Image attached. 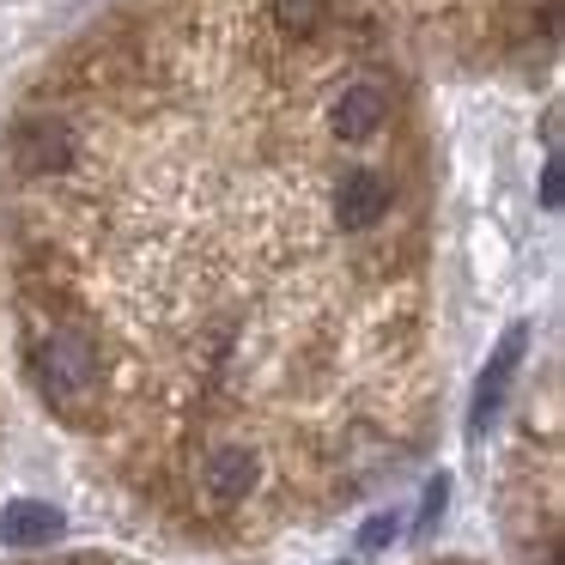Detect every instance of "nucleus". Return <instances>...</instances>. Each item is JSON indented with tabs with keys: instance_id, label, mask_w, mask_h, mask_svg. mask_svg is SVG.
Wrapping results in <instances>:
<instances>
[{
	"instance_id": "423d86ee",
	"label": "nucleus",
	"mask_w": 565,
	"mask_h": 565,
	"mask_svg": "<svg viewBox=\"0 0 565 565\" xmlns=\"http://www.w3.org/2000/svg\"><path fill=\"white\" fill-rule=\"evenodd\" d=\"M377 128H383V92L377 86L341 92V104H334V135L341 140H371Z\"/></svg>"
},
{
	"instance_id": "f257e3e1",
	"label": "nucleus",
	"mask_w": 565,
	"mask_h": 565,
	"mask_svg": "<svg viewBox=\"0 0 565 565\" xmlns=\"http://www.w3.org/2000/svg\"><path fill=\"white\" fill-rule=\"evenodd\" d=\"M523 353H529V322H511L504 341H499V353L487 359V371H480L475 407H468V431H475V438L499 419V407H504V395H511V377H516V365H523Z\"/></svg>"
},
{
	"instance_id": "f03ea898",
	"label": "nucleus",
	"mask_w": 565,
	"mask_h": 565,
	"mask_svg": "<svg viewBox=\"0 0 565 565\" xmlns=\"http://www.w3.org/2000/svg\"><path fill=\"white\" fill-rule=\"evenodd\" d=\"M13 159L25 164L31 177L67 171V164H74V135H67L62 122H19V135H13Z\"/></svg>"
},
{
	"instance_id": "9b49d317",
	"label": "nucleus",
	"mask_w": 565,
	"mask_h": 565,
	"mask_svg": "<svg viewBox=\"0 0 565 565\" xmlns=\"http://www.w3.org/2000/svg\"><path fill=\"white\" fill-rule=\"evenodd\" d=\"M559 195H565V183H559V159H547V171H541V207H559Z\"/></svg>"
},
{
	"instance_id": "0eeeda50",
	"label": "nucleus",
	"mask_w": 565,
	"mask_h": 565,
	"mask_svg": "<svg viewBox=\"0 0 565 565\" xmlns=\"http://www.w3.org/2000/svg\"><path fill=\"white\" fill-rule=\"evenodd\" d=\"M249 487H256V456H249V450H220L207 462V492L220 504H237Z\"/></svg>"
},
{
	"instance_id": "20e7f679",
	"label": "nucleus",
	"mask_w": 565,
	"mask_h": 565,
	"mask_svg": "<svg viewBox=\"0 0 565 565\" xmlns=\"http://www.w3.org/2000/svg\"><path fill=\"white\" fill-rule=\"evenodd\" d=\"M383 207H390V183H383L377 171H347V177H341V189H334V213H341L347 232H365V225H377Z\"/></svg>"
},
{
	"instance_id": "1a4fd4ad",
	"label": "nucleus",
	"mask_w": 565,
	"mask_h": 565,
	"mask_svg": "<svg viewBox=\"0 0 565 565\" xmlns=\"http://www.w3.org/2000/svg\"><path fill=\"white\" fill-rule=\"evenodd\" d=\"M395 535H402V523H395V511H377L365 529H359V547H365V553H377V547H390Z\"/></svg>"
},
{
	"instance_id": "9d476101",
	"label": "nucleus",
	"mask_w": 565,
	"mask_h": 565,
	"mask_svg": "<svg viewBox=\"0 0 565 565\" xmlns=\"http://www.w3.org/2000/svg\"><path fill=\"white\" fill-rule=\"evenodd\" d=\"M444 499H450V480H431V487H426V504H419V535H426V529L431 523H438V516H444Z\"/></svg>"
},
{
	"instance_id": "6e6552de",
	"label": "nucleus",
	"mask_w": 565,
	"mask_h": 565,
	"mask_svg": "<svg viewBox=\"0 0 565 565\" xmlns=\"http://www.w3.org/2000/svg\"><path fill=\"white\" fill-rule=\"evenodd\" d=\"M274 19H280L286 31H310L322 19V0H274Z\"/></svg>"
},
{
	"instance_id": "39448f33",
	"label": "nucleus",
	"mask_w": 565,
	"mask_h": 565,
	"mask_svg": "<svg viewBox=\"0 0 565 565\" xmlns=\"http://www.w3.org/2000/svg\"><path fill=\"white\" fill-rule=\"evenodd\" d=\"M92 371H98V359H92V347L79 341V334H55V341L43 347V383H50L55 395L86 390Z\"/></svg>"
},
{
	"instance_id": "7ed1b4c3",
	"label": "nucleus",
	"mask_w": 565,
	"mask_h": 565,
	"mask_svg": "<svg viewBox=\"0 0 565 565\" xmlns=\"http://www.w3.org/2000/svg\"><path fill=\"white\" fill-rule=\"evenodd\" d=\"M62 511L43 499H13L7 511H0V547H50L55 535H62Z\"/></svg>"
}]
</instances>
